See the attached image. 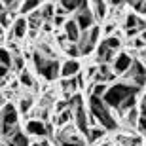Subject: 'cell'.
I'll use <instances>...</instances> for the list:
<instances>
[{"label":"cell","mask_w":146,"mask_h":146,"mask_svg":"<svg viewBox=\"0 0 146 146\" xmlns=\"http://www.w3.org/2000/svg\"><path fill=\"white\" fill-rule=\"evenodd\" d=\"M139 93H141V87L139 86H133V84H129V82H121V84L110 86L108 91H106V95H104L103 99L112 110L119 112L121 116H125L129 110L135 108Z\"/></svg>","instance_id":"6da1fadb"},{"label":"cell","mask_w":146,"mask_h":146,"mask_svg":"<svg viewBox=\"0 0 146 146\" xmlns=\"http://www.w3.org/2000/svg\"><path fill=\"white\" fill-rule=\"evenodd\" d=\"M89 112L95 118L101 127H104L106 131H114L118 129V119L114 116L112 108L104 103L103 97H95V95H89Z\"/></svg>","instance_id":"7a4b0ae2"},{"label":"cell","mask_w":146,"mask_h":146,"mask_svg":"<svg viewBox=\"0 0 146 146\" xmlns=\"http://www.w3.org/2000/svg\"><path fill=\"white\" fill-rule=\"evenodd\" d=\"M33 63H34V68L40 76H42L44 80L48 82H53L57 80L61 76V63L55 57H49L46 53H40V49H36L33 55Z\"/></svg>","instance_id":"3957f363"},{"label":"cell","mask_w":146,"mask_h":146,"mask_svg":"<svg viewBox=\"0 0 146 146\" xmlns=\"http://www.w3.org/2000/svg\"><path fill=\"white\" fill-rule=\"evenodd\" d=\"M68 106L72 108L74 112V123H76V129L84 133V135H89V116H87L86 108H84V99H82L80 93H74L70 99H68Z\"/></svg>","instance_id":"277c9868"},{"label":"cell","mask_w":146,"mask_h":146,"mask_svg":"<svg viewBox=\"0 0 146 146\" xmlns=\"http://www.w3.org/2000/svg\"><path fill=\"white\" fill-rule=\"evenodd\" d=\"M17 121H19L17 108L11 103H4L2 104V137H4V141L17 129Z\"/></svg>","instance_id":"5b68a950"},{"label":"cell","mask_w":146,"mask_h":146,"mask_svg":"<svg viewBox=\"0 0 146 146\" xmlns=\"http://www.w3.org/2000/svg\"><path fill=\"white\" fill-rule=\"evenodd\" d=\"M99 36H101V27L95 25L93 29L86 31V33H82V38L78 40V48H80V53L86 57L93 51V49L97 48L99 44Z\"/></svg>","instance_id":"8992f818"},{"label":"cell","mask_w":146,"mask_h":146,"mask_svg":"<svg viewBox=\"0 0 146 146\" xmlns=\"http://www.w3.org/2000/svg\"><path fill=\"white\" fill-rule=\"evenodd\" d=\"M125 82L139 87L146 86V63L142 59H133V65L125 74Z\"/></svg>","instance_id":"52a82bcc"},{"label":"cell","mask_w":146,"mask_h":146,"mask_svg":"<svg viewBox=\"0 0 146 146\" xmlns=\"http://www.w3.org/2000/svg\"><path fill=\"white\" fill-rule=\"evenodd\" d=\"M74 21L80 25L82 33H86V31H89V29L95 27V15H93V10L89 8V6H84V8H80V10L74 13Z\"/></svg>","instance_id":"ba28073f"},{"label":"cell","mask_w":146,"mask_h":146,"mask_svg":"<svg viewBox=\"0 0 146 146\" xmlns=\"http://www.w3.org/2000/svg\"><path fill=\"white\" fill-rule=\"evenodd\" d=\"M114 53H116V51L106 44V40H103V42L97 46V49H95V61H97L99 65H110V63H114V59H116Z\"/></svg>","instance_id":"9c48e42d"},{"label":"cell","mask_w":146,"mask_h":146,"mask_svg":"<svg viewBox=\"0 0 146 146\" xmlns=\"http://www.w3.org/2000/svg\"><path fill=\"white\" fill-rule=\"evenodd\" d=\"M131 65H133V57L129 53H118L112 63V70L116 76H125L127 70L131 68Z\"/></svg>","instance_id":"30bf717a"},{"label":"cell","mask_w":146,"mask_h":146,"mask_svg":"<svg viewBox=\"0 0 146 146\" xmlns=\"http://www.w3.org/2000/svg\"><path fill=\"white\" fill-rule=\"evenodd\" d=\"M25 129H27V135L40 137V139L48 137V123H44V119H29Z\"/></svg>","instance_id":"8fae6325"},{"label":"cell","mask_w":146,"mask_h":146,"mask_svg":"<svg viewBox=\"0 0 146 146\" xmlns=\"http://www.w3.org/2000/svg\"><path fill=\"white\" fill-rule=\"evenodd\" d=\"M65 34H66V38H68V42L70 44H78V40L82 38V29H80V25L74 21V19H68V21L65 23Z\"/></svg>","instance_id":"7c38bea8"},{"label":"cell","mask_w":146,"mask_h":146,"mask_svg":"<svg viewBox=\"0 0 146 146\" xmlns=\"http://www.w3.org/2000/svg\"><path fill=\"white\" fill-rule=\"evenodd\" d=\"M29 33V19L27 17H17L15 23H13V27H11V34H13V38H17V40H23V38L27 36Z\"/></svg>","instance_id":"4fadbf2b"},{"label":"cell","mask_w":146,"mask_h":146,"mask_svg":"<svg viewBox=\"0 0 146 146\" xmlns=\"http://www.w3.org/2000/svg\"><path fill=\"white\" fill-rule=\"evenodd\" d=\"M80 63L76 59H66L61 66V76L63 78H76V76L80 74Z\"/></svg>","instance_id":"5bb4252c"},{"label":"cell","mask_w":146,"mask_h":146,"mask_svg":"<svg viewBox=\"0 0 146 146\" xmlns=\"http://www.w3.org/2000/svg\"><path fill=\"white\" fill-rule=\"evenodd\" d=\"M6 142H8L10 146H31V144H33V142L29 141L27 133H23L21 129H15L10 137H8V141H6Z\"/></svg>","instance_id":"9a60e30c"},{"label":"cell","mask_w":146,"mask_h":146,"mask_svg":"<svg viewBox=\"0 0 146 146\" xmlns=\"http://www.w3.org/2000/svg\"><path fill=\"white\" fill-rule=\"evenodd\" d=\"M114 78H116V74H114L112 66L110 65H99V72L95 76V82L97 84H106V82L114 80Z\"/></svg>","instance_id":"2e32d148"},{"label":"cell","mask_w":146,"mask_h":146,"mask_svg":"<svg viewBox=\"0 0 146 146\" xmlns=\"http://www.w3.org/2000/svg\"><path fill=\"white\" fill-rule=\"evenodd\" d=\"M91 10H93V15L97 21H103L108 10H106V2L104 0H91Z\"/></svg>","instance_id":"e0dca14e"},{"label":"cell","mask_w":146,"mask_h":146,"mask_svg":"<svg viewBox=\"0 0 146 146\" xmlns=\"http://www.w3.org/2000/svg\"><path fill=\"white\" fill-rule=\"evenodd\" d=\"M59 6H63V8H65L66 13H76L80 8L87 6V0H61Z\"/></svg>","instance_id":"ac0fdd59"},{"label":"cell","mask_w":146,"mask_h":146,"mask_svg":"<svg viewBox=\"0 0 146 146\" xmlns=\"http://www.w3.org/2000/svg\"><path fill=\"white\" fill-rule=\"evenodd\" d=\"M76 87H80V86H78V80H76V78H65V80L61 82V89L65 91L66 101H68V97H72V95H74Z\"/></svg>","instance_id":"d6986e66"},{"label":"cell","mask_w":146,"mask_h":146,"mask_svg":"<svg viewBox=\"0 0 146 146\" xmlns=\"http://www.w3.org/2000/svg\"><path fill=\"white\" fill-rule=\"evenodd\" d=\"M29 19V27L33 29V31H36V29L42 27V21H44V17H42V10L38 8V10H34L33 13H29L27 15Z\"/></svg>","instance_id":"ffe728a7"},{"label":"cell","mask_w":146,"mask_h":146,"mask_svg":"<svg viewBox=\"0 0 146 146\" xmlns=\"http://www.w3.org/2000/svg\"><path fill=\"white\" fill-rule=\"evenodd\" d=\"M123 27L125 31H131V29H141V17L137 13H127L123 19ZM142 33V31H141Z\"/></svg>","instance_id":"44dd1931"},{"label":"cell","mask_w":146,"mask_h":146,"mask_svg":"<svg viewBox=\"0 0 146 146\" xmlns=\"http://www.w3.org/2000/svg\"><path fill=\"white\" fill-rule=\"evenodd\" d=\"M70 119H74V112H72V108L68 106L66 110L59 112V116L55 118V123L61 125V127H65V125H68V121H70Z\"/></svg>","instance_id":"7402d4cb"},{"label":"cell","mask_w":146,"mask_h":146,"mask_svg":"<svg viewBox=\"0 0 146 146\" xmlns=\"http://www.w3.org/2000/svg\"><path fill=\"white\" fill-rule=\"evenodd\" d=\"M42 4V0H23L21 4V15H29V13H33L34 10H38Z\"/></svg>","instance_id":"603a6c76"},{"label":"cell","mask_w":146,"mask_h":146,"mask_svg":"<svg viewBox=\"0 0 146 146\" xmlns=\"http://www.w3.org/2000/svg\"><path fill=\"white\" fill-rule=\"evenodd\" d=\"M139 118H141V110H129V112L125 114V123L131 125V127H137V123H139Z\"/></svg>","instance_id":"cb8c5ba5"},{"label":"cell","mask_w":146,"mask_h":146,"mask_svg":"<svg viewBox=\"0 0 146 146\" xmlns=\"http://www.w3.org/2000/svg\"><path fill=\"white\" fill-rule=\"evenodd\" d=\"M40 10H42V17H44V21L48 23V21H53V17H55V10H57V8H55L53 4H44L42 8H40Z\"/></svg>","instance_id":"d4e9b609"},{"label":"cell","mask_w":146,"mask_h":146,"mask_svg":"<svg viewBox=\"0 0 146 146\" xmlns=\"http://www.w3.org/2000/svg\"><path fill=\"white\" fill-rule=\"evenodd\" d=\"M104 133H106L104 127H91V129H89V135H87V141L95 142V141H99V139H103Z\"/></svg>","instance_id":"484cf974"},{"label":"cell","mask_w":146,"mask_h":146,"mask_svg":"<svg viewBox=\"0 0 146 146\" xmlns=\"http://www.w3.org/2000/svg\"><path fill=\"white\" fill-rule=\"evenodd\" d=\"M108 87L110 86H106V84H95L93 89H91V95H95V97H104L106 91H108Z\"/></svg>","instance_id":"4316f807"},{"label":"cell","mask_w":146,"mask_h":146,"mask_svg":"<svg viewBox=\"0 0 146 146\" xmlns=\"http://www.w3.org/2000/svg\"><path fill=\"white\" fill-rule=\"evenodd\" d=\"M104 40H106V44H108V46L114 49V51H119V48H121V40H119L118 34H112V36L104 38Z\"/></svg>","instance_id":"83f0119b"},{"label":"cell","mask_w":146,"mask_h":146,"mask_svg":"<svg viewBox=\"0 0 146 146\" xmlns=\"http://www.w3.org/2000/svg\"><path fill=\"white\" fill-rule=\"evenodd\" d=\"M66 55L70 57V59H76V57H80V48H78V44H68V48H66Z\"/></svg>","instance_id":"f1b7e54d"},{"label":"cell","mask_w":146,"mask_h":146,"mask_svg":"<svg viewBox=\"0 0 146 146\" xmlns=\"http://www.w3.org/2000/svg\"><path fill=\"white\" fill-rule=\"evenodd\" d=\"M31 106H33V99L31 97H23L21 103H19V110H21L23 114H27L29 110H31Z\"/></svg>","instance_id":"f546056e"},{"label":"cell","mask_w":146,"mask_h":146,"mask_svg":"<svg viewBox=\"0 0 146 146\" xmlns=\"http://www.w3.org/2000/svg\"><path fill=\"white\" fill-rule=\"evenodd\" d=\"M19 80H21V84H23L25 87H33V86H34L33 78H31V74H29L27 70H23V72H21V76H19Z\"/></svg>","instance_id":"4dcf8cb0"},{"label":"cell","mask_w":146,"mask_h":146,"mask_svg":"<svg viewBox=\"0 0 146 146\" xmlns=\"http://www.w3.org/2000/svg\"><path fill=\"white\" fill-rule=\"evenodd\" d=\"M133 8H135L137 13L146 15V0H135V2H133Z\"/></svg>","instance_id":"1f68e13d"},{"label":"cell","mask_w":146,"mask_h":146,"mask_svg":"<svg viewBox=\"0 0 146 146\" xmlns=\"http://www.w3.org/2000/svg\"><path fill=\"white\" fill-rule=\"evenodd\" d=\"M13 70H19V72L25 70V61H23L21 55H15L13 57Z\"/></svg>","instance_id":"d6a6232c"},{"label":"cell","mask_w":146,"mask_h":146,"mask_svg":"<svg viewBox=\"0 0 146 146\" xmlns=\"http://www.w3.org/2000/svg\"><path fill=\"white\" fill-rule=\"evenodd\" d=\"M0 21H2V31L10 25V19H8V8H4V6H2V11H0Z\"/></svg>","instance_id":"836d02e7"},{"label":"cell","mask_w":146,"mask_h":146,"mask_svg":"<svg viewBox=\"0 0 146 146\" xmlns=\"http://www.w3.org/2000/svg\"><path fill=\"white\" fill-rule=\"evenodd\" d=\"M137 129H139V133H141V135H146V116H141V118H139Z\"/></svg>","instance_id":"e575fe53"},{"label":"cell","mask_w":146,"mask_h":146,"mask_svg":"<svg viewBox=\"0 0 146 146\" xmlns=\"http://www.w3.org/2000/svg\"><path fill=\"white\" fill-rule=\"evenodd\" d=\"M66 21H68V19H66V15H57V13H55V17H53V27H61V25L65 27Z\"/></svg>","instance_id":"d590c367"},{"label":"cell","mask_w":146,"mask_h":146,"mask_svg":"<svg viewBox=\"0 0 146 146\" xmlns=\"http://www.w3.org/2000/svg\"><path fill=\"white\" fill-rule=\"evenodd\" d=\"M97 72H99V66L89 65V66H87V70H86V78H87V80H89V78H95V76H97Z\"/></svg>","instance_id":"8d00e7d4"},{"label":"cell","mask_w":146,"mask_h":146,"mask_svg":"<svg viewBox=\"0 0 146 146\" xmlns=\"http://www.w3.org/2000/svg\"><path fill=\"white\" fill-rule=\"evenodd\" d=\"M2 6L8 8V10H15L19 6V0H2Z\"/></svg>","instance_id":"74e56055"},{"label":"cell","mask_w":146,"mask_h":146,"mask_svg":"<svg viewBox=\"0 0 146 146\" xmlns=\"http://www.w3.org/2000/svg\"><path fill=\"white\" fill-rule=\"evenodd\" d=\"M144 40H142V38L141 36H139V38H133V42H131V46H133V48H135V49H144Z\"/></svg>","instance_id":"f35d334b"},{"label":"cell","mask_w":146,"mask_h":146,"mask_svg":"<svg viewBox=\"0 0 146 146\" xmlns=\"http://www.w3.org/2000/svg\"><path fill=\"white\" fill-rule=\"evenodd\" d=\"M114 31H116V27H114L112 23H110V25H106V29H104V34H106V38L108 36H112V33Z\"/></svg>","instance_id":"ab89813d"},{"label":"cell","mask_w":146,"mask_h":146,"mask_svg":"<svg viewBox=\"0 0 146 146\" xmlns=\"http://www.w3.org/2000/svg\"><path fill=\"white\" fill-rule=\"evenodd\" d=\"M141 116H146V95L141 99Z\"/></svg>","instance_id":"60d3db41"},{"label":"cell","mask_w":146,"mask_h":146,"mask_svg":"<svg viewBox=\"0 0 146 146\" xmlns=\"http://www.w3.org/2000/svg\"><path fill=\"white\" fill-rule=\"evenodd\" d=\"M110 2H112L114 6H123V4H127V2L131 4V0H110Z\"/></svg>","instance_id":"b9f144b4"},{"label":"cell","mask_w":146,"mask_h":146,"mask_svg":"<svg viewBox=\"0 0 146 146\" xmlns=\"http://www.w3.org/2000/svg\"><path fill=\"white\" fill-rule=\"evenodd\" d=\"M40 144H42V146H51V142H49L48 139H42V141H40Z\"/></svg>","instance_id":"7bdbcfd3"},{"label":"cell","mask_w":146,"mask_h":146,"mask_svg":"<svg viewBox=\"0 0 146 146\" xmlns=\"http://www.w3.org/2000/svg\"><path fill=\"white\" fill-rule=\"evenodd\" d=\"M141 59H142V61H144V63H146V48H144V49H142V51H141Z\"/></svg>","instance_id":"ee69618b"},{"label":"cell","mask_w":146,"mask_h":146,"mask_svg":"<svg viewBox=\"0 0 146 146\" xmlns=\"http://www.w3.org/2000/svg\"><path fill=\"white\" fill-rule=\"evenodd\" d=\"M139 36H141V38H142V40H144V42H146V31H142V33H141V34H139Z\"/></svg>","instance_id":"f6af8a7d"},{"label":"cell","mask_w":146,"mask_h":146,"mask_svg":"<svg viewBox=\"0 0 146 146\" xmlns=\"http://www.w3.org/2000/svg\"><path fill=\"white\" fill-rule=\"evenodd\" d=\"M31 146H42V144H40V142H33V144H31Z\"/></svg>","instance_id":"bcb514c9"},{"label":"cell","mask_w":146,"mask_h":146,"mask_svg":"<svg viewBox=\"0 0 146 146\" xmlns=\"http://www.w3.org/2000/svg\"><path fill=\"white\" fill-rule=\"evenodd\" d=\"M2 146H10V144H8V142H6V141H4V142H2Z\"/></svg>","instance_id":"7dc6e473"},{"label":"cell","mask_w":146,"mask_h":146,"mask_svg":"<svg viewBox=\"0 0 146 146\" xmlns=\"http://www.w3.org/2000/svg\"><path fill=\"white\" fill-rule=\"evenodd\" d=\"M133 2H135V0H131V4H133Z\"/></svg>","instance_id":"c3c4849f"},{"label":"cell","mask_w":146,"mask_h":146,"mask_svg":"<svg viewBox=\"0 0 146 146\" xmlns=\"http://www.w3.org/2000/svg\"><path fill=\"white\" fill-rule=\"evenodd\" d=\"M57 2H61V0H57Z\"/></svg>","instance_id":"681fc988"},{"label":"cell","mask_w":146,"mask_h":146,"mask_svg":"<svg viewBox=\"0 0 146 146\" xmlns=\"http://www.w3.org/2000/svg\"><path fill=\"white\" fill-rule=\"evenodd\" d=\"M42 2H44V0H42Z\"/></svg>","instance_id":"f907efd6"}]
</instances>
